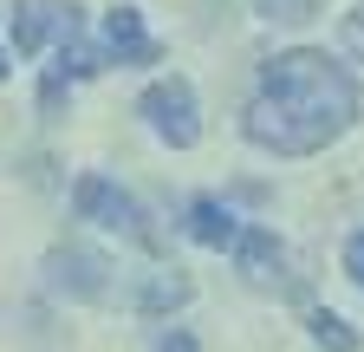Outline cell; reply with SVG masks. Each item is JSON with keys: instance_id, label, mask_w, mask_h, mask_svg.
<instances>
[{"instance_id": "1", "label": "cell", "mask_w": 364, "mask_h": 352, "mask_svg": "<svg viewBox=\"0 0 364 352\" xmlns=\"http://www.w3.org/2000/svg\"><path fill=\"white\" fill-rule=\"evenodd\" d=\"M351 124H358V78L312 46L273 53L260 72V92L241 118L247 144H260L273 157H312V150L338 144Z\"/></svg>"}, {"instance_id": "2", "label": "cell", "mask_w": 364, "mask_h": 352, "mask_svg": "<svg viewBox=\"0 0 364 352\" xmlns=\"http://www.w3.org/2000/svg\"><path fill=\"white\" fill-rule=\"evenodd\" d=\"M72 209L85 215V222H105V229L130 235L144 254H163V235L150 229L144 202H136V196H124V190L111 183V176H78V183H72Z\"/></svg>"}, {"instance_id": "3", "label": "cell", "mask_w": 364, "mask_h": 352, "mask_svg": "<svg viewBox=\"0 0 364 352\" xmlns=\"http://www.w3.org/2000/svg\"><path fill=\"white\" fill-rule=\"evenodd\" d=\"M136 111H144L150 118V130H156V138L169 144V150H189L196 138H202V111H196V85L189 78H156L150 85V92L144 98H136Z\"/></svg>"}, {"instance_id": "4", "label": "cell", "mask_w": 364, "mask_h": 352, "mask_svg": "<svg viewBox=\"0 0 364 352\" xmlns=\"http://www.w3.org/2000/svg\"><path fill=\"white\" fill-rule=\"evenodd\" d=\"M46 287L65 294V300H105L111 294V261L85 242H65L46 254Z\"/></svg>"}, {"instance_id": "5", "label": "cell", "mask_w": 364, "mask_h": 352, "mask_svg": "<svg viewBox=\"0 0 364 352\" xmlns=\"http://www.w3.org/2000/svg\"><path fill=\"white\" fill-rule=\"evenodd\" d=\"M78 14L85 7H72V0H14V53H39L46 39H72Z\"/></svg>"}, {"instance_id": "6", "label": "cell", "mask_w": 364, "mask_h": 352, "mask_svg": "<svg viewBox=\"0 0 364 352\" xmlns=\"http://www.w3.org/2000/svg\"><path fill=\"white\" fill-rule=\"evenodd\" d=\"M105 53L117 66H156V39L144 33V14L136 7H111L105 14Z\"/></svg>"}, {"instance_id": "7", "label": "cell", "mask_w": 364, "mask_h": 352, "mask_svg": "<svg viewBox=\"0 0 364 352\" xmlns=\"http://www.w3.org/2000/svg\"><path fill=\"white\" fill-rule=\"evenodd\" d=\"M182 229H189L202 248H235V242H241V222H235V209H228L221 196H196Z\"/></svg>"}, {"instance_id": "8", "label": "cell", "mask_w": 364, "mask_h": 352, "mask_svg": "<svg viewBox=\"0 0 364 352\" xmlns=\"http://www.w3.org/2000/svg\"><path fill=\"white\" fill-rule=\"evenodd\" d=\"M235 261H241L247 281H273V274H280V261H287V248H280V235H273V229H241Z\"/></svg>"}, {"instance_id": "9", "label": "cell", "mask_w": 364, "mask_h": 352, "mask_svg": "<svg viewBox=\"0 0 364 352\" xmlns=\"http://www.w3.org/2000/svg\"><path fill=\"white\" fill-rule=\"evenodd\" d=\"M189 294H196L189 274H176V268H169V274H150V281H144L136 306H144V314H176V306H189Z\"/></svg>"}, {"instance_id": "10", "label": "cell", "mask_w": 364, "mask_h": 352, "mask_svg": "<svg viewBox=\"0 0 364 352\" xmlns=\"http://www.w3.org/2000/svg\"><path fill=\"white\" fill-rule=\"evenodd\" d=\"M306 326H312V339L326 346V352H358V346H364V339H358V326H351V320H338V314H326V306H312V320H306Z\"/></svg>"}, {"instance_id": "11", "label": "cell", "mask_w": 364, "mask_h": 352, "mask_svg": "<svg viewBox=\"0 0 364 352\" xmlns=\"http://www.w3.org/2000/svg\"><path fill=\"white\" fill-rule=\"evenodd\" d=\"M59 78H91V72H105V53L98 46H85V39L72 33V39H59V66H53Z\"/></svg>"}, {"instance_id": "12", "label": "cell", "mask_w": 364, "mask_h": 352, "mask_svg": "<svg viewBox=\"0 0 364 352\" xmlns=\"http://www.w3.org/2000/svg\"><path fill=\"white\" fill-rule=\"evenodd\" d=\"M254 14L273 20V26H306V20L326 14V0H254Z\"/></svg>"}, {"instance_id": "13", "label": "cell", "mask_w": 364, "mask_h": 352, "mask_svg": "<svg viewBox=\"0 0 364 352\" xmlns=\"http://www.w3.org/2000/svg\"><path fill=\"white\" fill-rule=\"evenodd\" d=\"M338 39H345V53H351V59H364V7H351V14H345Z\"/></svg>"}, {"instance_id": "14", "label": "cell", "mask_w": 364, "mask_h": 352, "mask_svg": "<svg viewBox=\"0 0 364 352\" xmlns=\"http://www.w3.org/2000/svg\"><path fill=\"white\" fill-rule=\"evenodd\" d=\"M345 274H351V281L364 287V229H358V235L345 242Z\"/></svg>"}, {"instance_id": "15", "label": "cell", "mask_w": 364, "mask_h": 352, "mask_svg": "<svg viewBox=\"0 0 364 352\" xmlns=\"http://www.w3.org/2000/svg\"><path fill=\"white\" fill-rule=\"evenodd\" d=\"M156 352H202V346H196V333H182V326H176V333L156 339Z\"/></svg>"}, {"instance_id": "16", "label": "cell", "mask_w": 364, "mask_h": 352, "mask_svg": "<svg viewBox=\"0 0 364 352\" xmlns=\"http://www.w3.org/2000/svg\"><path fill=\"white\" fill-rule=\"evenodd\" d=\"M0 78H7V53H0Z\"/></svg>"}]
</instances>
